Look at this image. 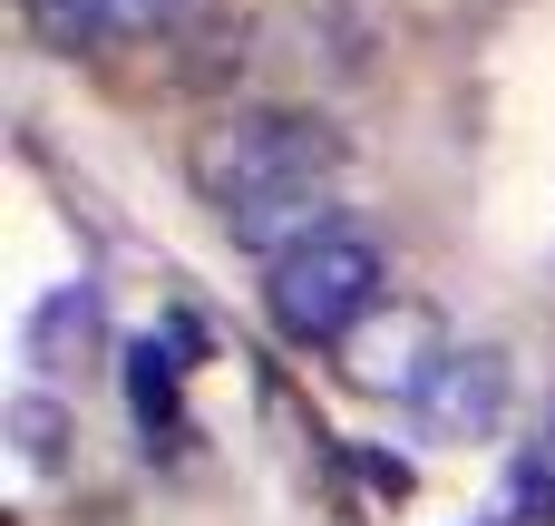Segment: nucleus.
Segmentation results:
<instances>
[{
	"label": "nucleus",
	"mask_w": 555,
	"mask_h": 526,
	"mask_svg": "<svg viewBox=\"0 0 555 526\" xmlns=\"http://www.w3.org/2000/svg\"><path fill=\"white\" fill-rule=\"evenodd\" d=\"M185 176H195V195L215 205V224H224L244 254H263V264H283V254H302L312 234L341 224V215H332L341 127L312 117V107H224V117L195 137Z\"/></svg>",
	"instance_id": "nucleus-1"
},
{
	"label": "nucleus",
	"mask_w": 555,
	"mask_h": 526,
	"mask_svg": "<svg viewBox=\"0 0 555 526\" xmlns=\"http://www.w3.org/2000/svg\"><path fill=\"white\" fill-rule=\"evenodd\" d=\"M380 283H390V254H380L361 224H332V234H312L302 254H283V264L263 273V312H273L283 342L332 351V342H351V332L380 312Z\"/></svg>",
	"instance_id": "nucleus-2"
},
{
	"label": "nucleus",
	"mask_w": 555,
	"mask_h": 526,
	"mask_svg": "<svg viewBox=\"0 0 555 526\" xmlns=\"http://www.w3.org/2000/svg\"><path fill=\"white\" fill-rule=\"evenodd\" d=\"M420 410H429L439 429H488V420L507 410V361H498V351H449Z\"/></svg>",
	"instance_id": "nucleus-3"
},
{
	"label": "nucleus",
	"mask_w": 555,
	"mask_h": 526,
	"mask_svg": "<svg viewBox=\"0 0 555 526\" xmlns=\"http://www.w3.org/2000/svg\"><path fill=\"white\" fill-rule=\"evenodd\" d=\"M20 20H29V39H39V49H59V59H78V49L117 39V0H20Z\"/></svg>",
	"instance_id": "nucleus-4"
},
{
	"label": "nucleus",
	"mask_w": 555,
	"mask_h": 526,
	"mask_svg": "<svg viewBox=\"0 0 555 526\" xmlns=\"http://www.w3.org/2000/svg\"><path fill=\"white\" fill-rule=\"evenodd\" d=\"M10 449H20L29 478H59V469H68V410H59L49 390H20V400H10Z\"/></svg>",
	"instance_id": "nucleus-5"
},
{
	"label": "nucleus",
	"mask_w": 555,
	"mask_h": 526,
	"mask_svg": "<svg viewBox=\"0 0 555 526\" xmlns=\"http://www.w3.org/2000/svg\"><path fill=\"white\" fill-rule=\"evenodd\" d=\"M127 400H137L146 429H176V361H166L156 342H137V361H127Z\"/></svg>",
	"instance_id": "nucleus-6"
},
{
	"label": "nucleus",
	"mask_w": 555,
	"mask_h": 526,
	"mask_svg": "<svg viewBox=\"0 0 555 526\" xmlns=\"http://www.w3.org/2000/svg\"><path fill=\"white\" fill-rule=\"evenodd\" d=\"M517 517H527V526H555V420H546V439L517 459Z\"/></svg>",
	"instance_id": "nucleus-7"
},
{
	"label": "nucleus",
	"mask_w": 555,
	"mask_h": 526,
	"mask_svg": "<svg viewBox=\"0 0 555 526\" xmlns=\"http://www.w3.org/2000/svg\"><path fill=\"white\" fill-rule=\"evenodd\" d=\"M185 0H117V39H146V29H176Z\"/></svg>",
	"instance_id": "nucleus-8"
}]
</instances>
